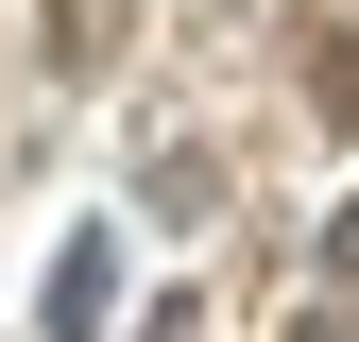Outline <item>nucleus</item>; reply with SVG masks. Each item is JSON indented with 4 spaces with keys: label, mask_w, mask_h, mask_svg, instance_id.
I'll return each instance as SVG.
<instances>
[{
    "label": "nucleus",
    "mask_w": 359,
    "mask_h": 342,
    "mask_svg": "<svg viewBox=\"0 0 359 342\" xmlns=\"http://www.w3.org/2000/svg\"><path fill=\"white\" fill-rule=\"evenodd\" d=\"M291 342H342V325H291Z\"/></svg>",
    "instance_id": "5"
},
{
    "label": "nucleus",
    "mask_w": 359,
    "mask_h": 342,
    "mask_svg": "<svg viewBox=\"0 0 359 342\" xmlns=\"http://www.w3.org/2000/svg\"><path fill=\"white\" fill-rule=\"evenodd\" d=\"M291 69H308V103H325V120H342V137H359V34H308V52H291Z\"/></svg>",
    "instance_id": "3"
},
{
    "label": "nucleus",
    "mask_w": 359,
    "mask_h": 342,
    "mask_svg": "<svg viewBox=\"0 0 359 342\" xmlns=\"http://www.w3.org/2000/svg\"><path fill=\"white\" fill-rule=\"evenodd\" d=\"M325 291H359V205H342V223H325Z\"/></svg>",
    "instance_id": "4"
},
{
    "label": "nucleus",
    "mask_w": 359,
    "mask_h": 342,
    "mask_svg": "<svg viewBox=\"0 0 359 342\" xmlns=\"http://www.w3.org/2000/svg\"><path fill=\"white\" fill-rule=\"evenodd\" d=\"M103 308H120V256L69 240V256H52V342H103Z\"/></svg>",
    "instance_id": "1"
},
{
    "label": "nucleus",
    "mask_w": 359,
    "mask_h": 342,
    "mask_svg": "<svg viewBox=\"0 0 359 342\" xmlns=\"http://www.w3.org/2000/svg\"><path fill=\"white\" fill-rule=\"evenodd\" d=\"M120 18H137V0H52V69H103V52H120Z\"/></svg>",
    "instance_id": "2"
}]
</instances>
